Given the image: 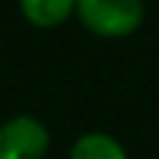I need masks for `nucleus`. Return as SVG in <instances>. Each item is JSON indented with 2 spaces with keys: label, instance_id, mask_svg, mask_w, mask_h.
Wrapping results in <instances>:
<instances>
[{
  "label": "nucleus",
  "instance_id": "f257e3e1",
  "mask_svg": "<svg viewBox=\"0 0 159 159\" xmlns=\"http://www.w3.org/2000/svg\"><path fill=\"white\" fill-rule=\"evenodd\" d=\"M77 18L100 39H127L144 21V0H77Z\"/></svg>",
  "mask_w": 159,
  "mask_h": 159
},
{
  "label": "nucleus",
  "instance_id": "f03ea898",
  "mask_svg": "<svg viewBox=\"0 0 159 159\" xmlns=\"http://www.w3.org/2000/svg\"><path fill=\"white\" fill-rule=\"evenodd\" d=\"M50 133L33 115H15L0 124V159H44Z\"/></svg>",
  "mask_w": 159,
  "mask_h": 159
},
{
  "label": "nucleus",
  "instance_id": "7ed1b4c3",
  "mask_svg": "<svg viewBox=\"0 0 159 159\" xmlns=\"http://www.w3.org/2000/svg\"><path fill=\"white\" fill-rule=\"evenodd\" d=\"M27 24L39 30L62 27L71 15H77V0H18Z\"/></svg>",
  "mask_w": 159,
  "mask_h": 159
},
{
  "label": "nucleus",
  "instance_id": "20e7f679",
  "mask_svg": "<svg viewBox=\"0 0 159 159\" xmlns=\"http://www.w3.org/2000/svg\"><path fill=\"white\" fill-rule=\"evenodd\" d=\"M68 159H127L124 144L109 133H85L74 142Z\"/></svg>",
  "mask_w": 159,
  "mask_h": 159
}]
</instances>
